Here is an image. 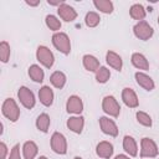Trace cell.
Returning <instances> with one entry per match:
<instances>
[{
	"mask_svg": "<svg viewBox=\"0 0 159 159\" xmlns=\"http://www.w3.org/2000/svg\"><path fill=\"white\" fill-rule=\"evenodd\" d=\"M132 63L134 65V67H137L139 70H148L149 68L148 60L145 58L144 55H142L139 52H135L132 55Z\"/></svg>",
	"mask_w": 159,
	"mask_h": 159,
	"instance_id": "cell-18",
	"label": "cell"
},
{
	"mask_svg": "<svg viewBox=\"0 0 159 159\" xmlns=\"http://www.w3.org/2000/svg\"><path fill=\"white\" fill-rule=\"evenodd\" d=\"M97 154L101 157V158H104V159H108L112 157L113 154V145L109 143V142H99L98 145H97V149H96Z\"/></svg>",
	"mask_w": 159,
	"mask_h": 159,
	"instance_id": "cell-15",
	"label": "cell"
},
{
	"mask_svg": "<svg viewBox=\"0 0 159 159\" xmlns=\"http://www.w3.org/2000/svg\"><path fill=\"white\" fill-rule=\"evenodd\" d=\"M6 154H7V147L4 142H1L0 143V159H5Z\"/></svg>",
	"mask_w": 159,
	"mask_h": 159,
	"instance_id": "cell-33",
	"label": "cell"
},
{
	"mask_svg": "<svg viewBox=\"0 0 159 159\" xmlns=\"http://www.w3.org/2000/svg\"><path fill=\"white\" fill-rule=\"evenodd\" d=\"M36 57L37 60L47 68L52 67L53 65V61H55V57H53V53L50 51V48H47L46 46H39L37 51H36Z\"/></svg>",
	"mask_w": 159,
	"mask_h": 159,
	"instance_id": "cell-7",
	"label": "cell"
},
{
	"mask_svg": "<svg viewBox=\"0 0 159 159\" xmlns=\"http://www.w3.org/2000/svg\"><path fill=\"white\" fill-rule=\"evenodd\" d=\"M36 127H37L39 130L46 133L48 130V127H50V117L46 113L40 114L36 119Z\"/></svg>",
	"mask_w": 159,
	"mask_h": 159,
	"instance_id": "cell-25",
	"label": "cell"
},
{
	"mask_svg": "<svg viewBox=\"0 0 159 159\" xmlns=\"http://www.w3.org/2000/svg\"><path fill=\"white\" fill-rule=\"evenodd\" d=\"M102 108L107 114H109L112 117H118L119 112H120V106L113 96H107L103 98Z\"/></svg>",
	"mask_w": 159,
	"mask_h": 159,
	"instance_id": "cell-3",
	"label": "cell"
},
{
	"mask_svg": "<svg viewBox=\"0 0 159 159\" xmlns=\"http://www.w3.org/2000/svg\"><path fill=\"white\" fill-rule=\"evenodd\" d=\"M26 4L30 5V6H36V5L40 4V0H36V1H29V0H26Z\"/></svg>",
	"mask_w": 159,
	"mask_h": 159,
	"instance_id": "cell-35",
	"label": "cell"
},
{
	"mask_svg": "<svg viewBox=\"0 0 159 159\" xmlns=\"http://www.w3.org/2000/svg\"><path fill=\"white\" fill-rule=\"evenodd\" d=\"M51 148L57 154H66L67 152V142L63 134L55 132L51 137Z\"/></svg>",
	"mask_w": 159,
	"mask_h": 159,
	"instance_id": "cell-4",
	"label": "cell"
},
{
	"mask_svg": "<svg viewBox=\"0 0 159 159\" xmlns=\"http://www.w3.org/2000/svg\"><path fill=\"white\" fill-rule=\"evenodd\" d=\"M39 97H40V102L46 107L51 106L53 102V92L48 86H43L39 91Z\"/></svg>",
	"mask_w": 159,
	"mask_h": 159,
	"instance_id": "cell-14",
	"label": "cell"
},
{
	"mask_svg": "<svg viewBox=\"0 0 159 159\" xmlns=\"http://www.w3.org/2000/svg\"><path fill=\"white\" fill-rule=\"evenodd\" d=\"M122 99H123V102H124V104L127 107H130V108L138 107L139 101H138V97H137L135 92L132 88H128L127 87V88L123 89V92H122Z\"/></svg>",
	"mask_w": 159,
	"mask_h": 159,
	"instance_id": "cell-11",
	"label": "cell"
},
{
	"mask_svg": "<svg viewBox=\"0 0 159 159\" xmlns=\"http://www.w3.org/2000/svg\"><path fill=\"white\" fill-rule=\"evenodd\" d=\"M37 152H39L37 145L32 140L25 142V144L22 147V153H24V158L25 159H34L36 157Z\"/></svg>",
	"mask_w": 159,
	"mask_h": 159,
	"instance_id": "cell-21",
	"label": "cell"
},
{
	"mask_svg": "<svg viewBox=\"0 0 159 159\" xmlns=\"http://www.w3.org/2000/svg\"><path fill=\"white\" fill-rule=\"evenodd\" d=\"M73 159H82V158H80V157H75Z\"/></svg>",
	"mask_w": 159,
	"mask_h": 159,
	"instance_id": "cell-38",
	"label": "cell"
},
{
	"mask_svg": "<svg viewBox=\"0 0 159 159\" xmlns=\"http://www.w3.org/2000/svg\"><path fill=\"white\" fill-rule=\"evenodd\" d=\"M57 12H58L60 17H61L62 20L67 21V22H71V21H73V20L77 17V12H76V10H75L72 6L67 5L66 2L62 4L61 6H58Z\"/></svg>",
	"mask_w": 159,
	"mask_h": 159,
	"instance_id": "cell-10",
	"label": "cell"
},
{
	"mask_svg": "<svg viewBox=\"0 0 159 159\" xmlns=\"http://www.w3.org/2000/svg\"><path fill=\"white\" fill-rule=\"evenodd\" d=\"M106 60H107V63L113 67L114 70L117 71H120L122 70V66H123V62H122V58L119 55H117L116 52L113 51H108L107 55H106Z\"/></svg>",
	"mask_w": 159,
	"mask_h": 159,
	"instance_id": "cell-16",
	"label": "cell"
},
{
	"mask_svg": "<svg viewBox=\"0 0 159 159\" xmlns=\"http://www.w3.org/2000/svg\"><path fill=\"white\" fill-rule=\"evenodd\" d=\"M29 76L31 77L32 81L35 82H42L43 81V71L40 66L37 65H32L29 68Z\"/></svg>",
	"mask_w": 159,
	"mask_h": 159,
	"instance_id": "cell-23",
	"label": "cell"
},
{
	"mask_svg": "<svg viewBox=\"0 0 159 159\" xmlns=\"http://www.w3.org/2000/svg\"><path fill=\"white\" fill-rule=\"evenodd\" d=\"M39 159H47V158H46V157H40Z\"/></svg>",
	"mask_w": 159,
	"mask_h": 159,
	"instance_id": "cell-37",
	"label": "cell"
},
{
	"mask_svg": "<svg viewBox=\"0 0 159 159\" xmlns=\"http://www.w3.org/2000/svg\"><path fill=\"white\" fill-rule=\"evenodd\" d=\"M50 81L56 88H62L65 86V83H66V76H65V73H62L60 71H56V72H53L51 75Z\"/></svg>",
	"mask_w": 159,
	"mask_h": 159,
	"instance_id": "cell-24",
	"label": "cell"
},
{
	"mask_svg": "<svg viewBox=\"0 0 159 159\" xmlns=\"http://www.w3.org/2000/svg\"><path fill=\"white\" fill-rule=\"evenodd\" d=\"M83 125H84V118L81 116L80 117H71L67 120V127L75 133H81L83 129Z\"/></svg>",
	"mask_w": 159,
	"mask_h": 159,
	"instance_id": "cell-17",
	"label": "cell"
},
{
	"mask_svg": "<svg viewBox=\"0 0 159 159\" xmlns=\"http://www.w3.org/2000/svg\"><path fill=\"white\" fill-rule=\"evenodd\" d=\"M66 108H67V112H68V113L80 114V113L83 111L82 99H81L78 96H71V97L68 98V101H67Z\"/></svg>",
	"mask_w": 159,
	"mask_h": 159,
	"instance_id": "cell-12",
	"label": "cell"
},
{
	"mask_svg": "<svg viewBox=\"0 0 159 159\" xmlns=\"http://www.w3.org/2000/svg\"><path fill=\"white\" fill-rule=\"evenodd\" d=\"M52 43L53 46L62 53L68 55L71 51V42L68 36L65 32H56L52 36Z\"/></svg>",
	"mask_w": 159,
	"mask_h": 159,
	"instance_id": "cell-1",
	"label": "cell"
},
{
	"mask_svg": "<svg viewBox=\"0 0 159 159\" xmlns=\"http://www.w3.org/2000/svg\"><path fill=\"white\" fill-rule=\"evenodd\" d=\"M114 159H130L129 157H127V155H123V154H119V155H117Z\"/></svg>",
	"mask_w": 159,
	"mask_h": 159,
	"instance_id": "cell-36",
	"label": "cell"
},
{
	"mask_svg": "<svg viewBox=\"0 0 159 159\" xmlns=\"http://www.w3.org/2000/svg\"><path fill=\"white\" fill-rule=\"evenodd\" d=\"M47 2L50 5H58V6H61L62 4H65V1H62V0H47Z\"/></svg>",
	"mask_w": 159,
	"mask_h": 159,
	"instance_id": "cell-34",
	"label": "cell"
},
{
	"mask_svg": "<svg viewBox=\"0 0 159 159\" xmlns=\"http://www.w3.org/2000/svg\"><path fill=\"white\" fill-rule=\"evenodd\" d=\"M99 125H101V129L103 133L111 135V137H117L118 135V128L116 125V123L107 118V117H101L99 118Z\"/></svg>",
	"mask_w": 159,
	"mask_h": 159,
	"instance_id": "cell-9",
	"label": "cell"
},
{
	"mask_svg": "<svg viewBox=\"0 0 159 159\" xmlns=\"http://www.w3.org/2000/svg\"><path fill=\"white\" fill-rule=\"evenodd\" d=\"M133 31H134V35L139 40H143V41H147V40H149L153 36V29H152V26L147 21H144V20L143 21H139L133 27Z\"/></svg>",
	"mask_w": 159,
	"mask_h": 159,
	"instance_id": "cell-6",
	"label": "cell"
},
{
	"mask_svg": "<svg viewBox=\"0 0 159 159\" xmlns=\"http://www.w3.org/2000/svg\"><path fill=\"white\" fill-rule=\"evenodd\" d=\"M0 57H1V61L5 63L9 61V57H10V46L6 41H1L0 43Z\"/></svg>",
	"mask_w": 159,
	"mask_h": 159,
	"instance_id": "cell-30",
	"label": "cell"
},
{
	"mask_svg": "<svg viewBox=\"0 0 159 159\" xmlns=\"http://www.w3.org/2000/svg\"><path fill=\"white\" fill-rule=\"evenodd\" d=\"M137 120L144 127H150L152 125V118L145 112H137Z\"/></svg>",
	"mask_w": 159,
	"mask_h": 159,
	"instance_id": "cell-31",
	"label": "cell"
},
{
	"mask_svg": "<svg viewBox=\"0 0 159 159\" xmlns=\"http://www.w3.org/2000/svg\"><path fill=\"white\" fill-rule=\"evenodd\" d=\"M46 25H47V27H48L50 30H52V31H57V30L61 29V22H60V20H58L56 16H53V15H47V16H46Z\"/></svg>",
	"mask_w": 159,
	"mask_h": 159,
	"instance_id": "cell-29",
	"label": "cell"
},
{
	"mask_svg": "<svg viewBox=\"0 0 159 159\" xmlns=\"http://www.w3.org/2000/svg\"><path fill=\"white\" fill-rule=\"evenodd\" d=\"M123 148L124 150L130 155V157H135L138 153V148H137V143L134 140V138L125 135L123 139Z\"/></svg>",
	"mask_w": 159,
	"mask_h": 159,
	"instance_id": "cell-20",
	"label": "cell"
},
{
	"mask_svg": "<svg viewBox=\"0 0 159 159\" xmlns=\"http://www.w3.org/2000/svg\"><path fill=\"white\" fill-rule=\"evenodd\" d=\"M129 14H130L132 19L139 20V21H143V19L145 17V10H144L143 5H140V4H134V5H132V7H130V10H129Z\"/></svg>",
	"mask_w": 159,
	"mask_h": 159,
	"instance_id": "cell-22",
	"label": "cell"
},
{
	"mask_svg": "<svg viewBox=\"0 0 159 159\" xmlns=\"http://www.w3.org/2000/svg\"><path fill=\"white\" fill-rule=\"evenodd\" d=\"M158 24H159V16H158Z\"/></svg>",
	"mask_w": 159,
	"mask_h": 159,
	"instance_id": "cell-39",
	"label": "cell"
},
{
	"mask_svg": "<svg viewBox=\"0 0 159 159\" xmlns=\"http://www.w3.org/2000/svg\"><path fill=\"white\" fill-rule=\"evenodd\" d=\"M140 147H142V150H140L142 158H154L158 155V147L153 139L143 138L140 142Z\"/></svg>",
	"mask_w": 159,
	"mask_h": 159,
	"instance_id": "cell-5",
	"label": "cell"
},
{
	"mask_svg": "<svg viewBox=\"0 0 159 159\" xmlns=\"http://www.w3.org/2000/svg\"><path fill=\"white\" fill-rule=\"evenodd\" d=\"M109 77H111V72H109V70L107 68V67H99L98 68V71L96 72V80H97V82H99V83H106L108 80H109Z\"/></svg>",
	"mask_w": 159,
	"mask_h": 159,
	"instance_id": "cell-28",
	"label": "cell"
},
{
	"mask_svg": "<svg viewBox=\"0 0 159 159\" xmlns=\"http://www.w3.org/2000/svg\"><path fill=\"white\" fill-rule=\"evenodd\" d=\"M84 21H86V25H87L88 27H96V26L99 24L101 17H99V15H98L97 12L89 11V12H87Z\"/></svg>",
	"mask_w": 159,
	"mask_h": 159,
	"instance_id": "cell-27",
	"label": "cell"
},
{
	"mask_svg": "<svg viewBox=\"0 0 159 159\" xmlns=\"http://www.w3.org/2000/svg\"><path fill=\"white\" fill-rule=\"evenodd\" d=\"M93 4H94V6L98 10H101L104 14H111L113 11V4H112V1H108V0H94Z\"/></svg>",
	"mask_w": 159,
	"mask_h": 159,
	"instance_id": "cell-26",
	"label": "cell"
},
{
	"mask_svg": "<svg viewBox=\"0 0 159 159\" xmlns=\"http://www.w3.org/2000/svg\"><path fill=\"white\" fill-rule=\"evenodd\" d=\"M135 81H137V83H138L140 87H143V88L147 89V91H152V89L154 88V82H153V80H152L148 75H145V73H143V72H137V73H135Z\"/></svg>",
	"mask_w": 159,
	"mask_h": 159,
	"instance_id": "cell-13",
	"label": "cell"
},
{
	"mask_svg": "<svg viewBox=\"0 0 159 159\" xmlns=\"http://www.w3.org/2000/svg\"><path fill=\"white\" fill-rule=\"evenodd\" d=\"M17 97L25 108L31 109L35 106V96L27 87H20V89L17 92Z\"/></svg>",
	"mask_w": 159,
	"mask_h": 159,
	"instance_id": "cell-8",
	"label": "cell"
},
{
	"mask_svg": "<svg viewBox=\"0 0 159 159\" xmlns=\"http://www.w3.org/2000/svg\"><path fill=\"white\" fill-rule=\"evenodd\" d=\"M20 147H19V144H16V145H14V148L11 149V153H10V157H9V159H21V157H20Z\"/></svg>",
	"mask_w": 159,
	"mask_h": 159,
	"instance_id": "cell-32",
	"label": "cell"
},
{
	"mask_svg": "<svg viewBox=\"0 0 159 159\" xmlns=\"http://www.w3.org/2000/svg\"><path fill=\"white\" fill-rule=\"evenodd\" d=\"M2 114L11 122H16L20 117V109L12 98H6L2 103Z\"/></svg>",
	"mask_w": 159,
	"mask_h": 159,
	"instance_id": "cell-2",
	"label": "cell"
},
{
	"mask_svg": "<svg viewBox=\"0 0 159 159\" xmlns=\"http://www.w3.org/2000/svg\"><path fill=\"white\" fill-rule=\"evenodd\" d=\"M83 66L87 71L97 72L99 68V61L92 55H84L83 56Z\"/></svg>",
	"mask_w": 159,
	"mask_h": 159,
	"instance_id": "cell-19",
	"label": "cell"
}]
</instances>
